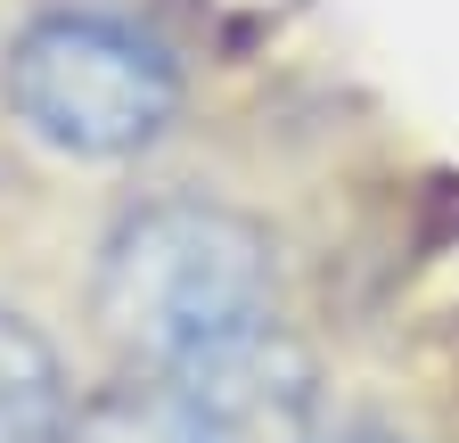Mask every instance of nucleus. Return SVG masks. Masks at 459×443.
<instances>
[{"mask_svg":"<svg viewBox=\"0 0 459 443\" xmlns=\"http://www.w3.org/2000/svg\"><path fill=\"white\" fill-rule=\"evenodd\" d=\"M99 320L140 369H189L279 328V263L247 213L156 197L99 255Z\"/></svg>","mask_w":459,"mask_h":443,"instance_id":"f257e3e1","label":"nucleus"},{"mask_svg":"<svg viewBox=\"0 0 459 443\" xmlns=\"http://www.w3.org/2000/svg\"><path fill=\"white\" fill-rule=\"evenodd\" d=\"M0 99L41 148L107 164V156H140L148 140H164L172 107H181V66L132 17L49 9L9 41Z\"/></svg>","mask_w":459,"mask_h":443,"instance_id":"f03ea898","label":"nucleus"},{"mask_svg":"<svg viewBox=\"0 0 459 443\" xmlns=\"http://www.w3.org/2000/svg\"><path fill=\"white\" fill-rule=\"evenodd\" d=\"M66 443H255L247 419L230 411L205 378L189 369H148L140 386H115V395H99Z\"/></svg>","mask_w":459,"mask_h":443,"instance_id":"7ed1b4c3","label":"nucleus"},{"mask_svg":"<svg viewBox=\"0 0 459 443\" xmlns=\"http://www.w3.org/2000/svg\"><path fill=\"white\" fill-rule=\"evenodd\" d=\"M66 369L41 345V328L0 312V443H66Z\"/></svg>","mask_w":459,"mask_h":443,"instance_id":"20e7f679","label":"nucleus"},{"mask_svg":"<svg viewBox=\"0 0 459 443\" xmlns=\"http://www.w3.org/2000/svg\"><path fill=\"white\" fill-rule=\"evenodd\" d=\"M344 443H385V435H344Z\"/></svg>","mask_w":459,"mask_h":443,"instance_id":"39448f33","label":"nucleus"}]
</instances>
